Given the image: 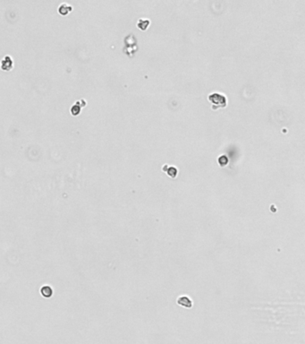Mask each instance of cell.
<instances>
[{
  "instance_id": "cell-1",
  "label": "cell",
  "mask_w": 305,
  "mask_h": 344,
  "mask_svg": "<svg viewBox=\"0 0 305 344\" xmlns=\"http://www.w3.org/2000/svg\"><path fill=\"white\" fill-rule=\"evenodd\" d=\"M209 101L213 102L214 104H217L218 107H224L226 105V99L221 94L218 93H213L209 96Z\"/></svg>"
},
{
  "instance_id": "cell-2",
  "label": "cell",
  "mask_w": 305,
  "mask_h": 344,
  "mask_svg": "<svg viewBox=\"0 0 305 344\" xmlns=\"http://www.w3.org/2000/svg\"><path fill=\"white\" fill-rule=\"evenodd\" d=\"M86 105V102L84 101V100H81L79 101H77L76 104H74V106L71 108V113H72L74 116H77L80 114V111H81V108L85 106Z\"/></svg>"
},
{
  "instance_id": "cell-3",
  "label": "cell",
  "mask_w": 305,
  "mask_h": 344,
  "mask_svg": "<svg viewBox=\"0 0 305 344\" xmlns=\"http://www.w3.org/2000/svg\"><path fill=\"white\" fill-rule=\"evenodd\" d=\"M40 293H41V296L42 297H44V298H50V297H52V295H53V290H52V288L50 287V286H47V285H46V286H43L40 289Z\"/></svg>"
},
{
  "instance_id": "cell-4",
  "label": "cell",
  "mask_w": 305,
  "mask_h": 344,
  "mask_svg": "<svg viewBox=\"0 0 305 344\" xmlns=\"http://www.w3.org/2000/svg\"><path fill=\"white\" fill-rule=\"evenodd\" d=\"M177 304L180 305V306H182L187 307V308H191V306H193V303H191V299L188 298L187 297H181V298H179L178 299H177Z\"/></svg>"
},
{
  "instance_id": "cell-5",
  "label": "cell",
  "mask_w": 305,
  "mask_h": 344,
  "mask_svg": "<svg viewBox=\"0 0 305 344\" xmlns=\"http://www.w3.org/2000/svg\"><path fill=\"white\" fill-rule=\"evenodd\" d=\"M163 170L166 171L168 174V176L172 177V178H175L176 174H177L176 168H174V167H169L168 165H165L164 167H163Z\"/></svg>"
},
{
  "instance_id": "cell-6",
  "label": "cell",
  "mask_w": 305,
  "mask_h": 344,
  "mask_svg": "<svg viewBox=\"0 0 305 344\" xmlns=\"http://www.w3.org/2000/svg\"><path fill=\"white\" fill-rule=\"evenodd\" d=\"M13 66V62L10 57H5V59L2 62V69L8 71Z\"/></svg>"
},
{
  "instance_id": "cell-7",
  "label": "cell",
  "mask_w": 305,
  "mask_h": 344,
  "mask_svg": "<svg viewBox=\"0 0 305 344\" xmlns=\"http://www.w3.org/2000/svg\"><path fill=\"white\" fill-rule=\"evenodd\" d=\"M72 9H73L72 6H69V5H66V4H63V5H61L59 6L58 11H59V13H61L62 15H66L70 11H72Z\"/></svg>"
},
{
  "instance_id": "cell-8",
  "label": "cell",
  "mask_w": 305,
  "mask_h": 344,
  "mask_svg": "<svg viewBox=\"0 0 305 344\" xmlns=\"http://www.w3.org/2000/svg\"><path fill=\"white\" fill-rule=\"evenodd\" d=\"M148 24H150V21L148 20H142V19H140L139 22H138V27L140 28V30H142V31H144V30H146L147 28H148Z\"/></svg>"
},
{
  "instance_id": "cell-9",
  "label": "cell",
  "mask_w": 305,
  "mask_h": 344,
  "mask_svg": "<svg viewBox=\"0 0 305 344\" xmlns=\"http://www.w3.org/2000/svg\"><path fill=\"white\" fill-rule=\"evenodd\" d=\"M227 161H228V160H227V157H226V156H221L220 158L218 159V163L220 164V166H222V167L227 164Z\"/></svg>"
}]
</instances>
